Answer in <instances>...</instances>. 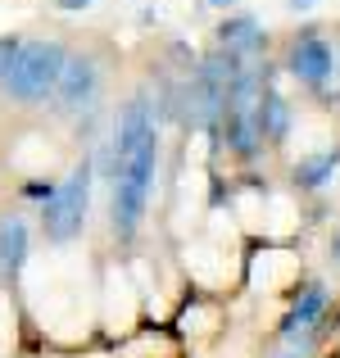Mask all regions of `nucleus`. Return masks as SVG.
Segmentation results:
<instances>
[]
</instances>
